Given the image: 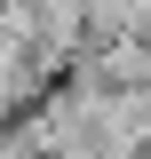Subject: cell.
I'll return each mask as SVG.
<instances>
[{
    "label": "cell",
    "instance_id": "6da1fadb",
    "mask_svg": "<svg viewBox=\"0 0 151 159\" xmlns=\"http://www.w3.org/2000/svg\"><path fill=\"white\" fill-rule=\"evenodd\" d=\"M72 80H88V88H151V40L127 32V40H95V48H80L72 64H64Z\"/></svg>",
    "mask_w": 151,
    "mask_h": 159
},
{
    "label": "cell",
    "instance_id": "7a4b0ae2",
    "mask_svg": "<svg viewBox=\"0 0 151 159\" xmlns=\"http://www.w3.org/2000/svg\"><path fill=\"white\" fill-rule=\"evenodd\" d=\"M0 159H40V151H32V143L16 135V127H0Z\"/></svg>",
    "mask_w": 151,
    "mask_h": 159
},
{
    "label": "cell",
    "instance_id": "3957f363",
    "mask_svg": "<svg viewBox=\"0 0 151 159\" xmlns=\"http://www.w3.org/2000/svg\"><path fill=\"white\" fill-rule=\"evenodd\" d=\"M135 159H151V151H135Z\"/></svg>",
    "mask_w": 151,
    "mask_h": 159
}]
</instances>
